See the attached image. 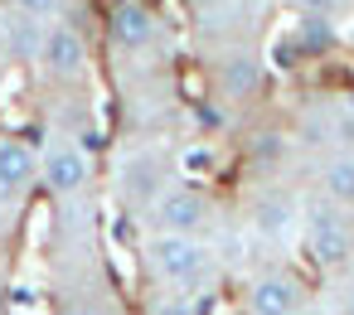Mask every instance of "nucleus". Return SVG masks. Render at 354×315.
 I'll list each match as a JSON object with an SVG mask.
<instances>
[{
	"label": "nucleus",
	"instance_id": "7ed1b4c3",
	"mask_svg": "<svg viewBox=\"0 0 354 315\" xmlns=\"http://www.w3.org/2000/svg\"><path fill=\"white\" fill-rule=\"evenodd\" d=\"M204 218H209V199L199 189L180 184V189L156 194V228H165V233H194Z\"/></svg>",
	"mask_w": 354,
	"mask_h": 315
},
{
	"label": "nucleus",
	"instance_id": "f03ea898",
	"mask_svg": "<svg viewBox=\"0 0 354 315\" xmlns=\"http://www.w3.org/2000/svg\"><path fill=\"white\" fill-rule=\"evenodd\" d=\"M156 35H160V25H156V15L141 6V0H117V6L107 10V39H112L122 54L151 49Z\"/></svg>",
	"mask_w": 354,
	"mask_h": 315
},
{
	"label": "nucleus",
	"instance_id": "4468645a",
	"mask_svg": "<svg viewBox=\"0 0 354 315\" xmlns=\"http://www.w3.org/2000/svg\"><path fill=\"white\" fill-rule=\"evenodd\" d=\"M330 44H335V35H330V25L310 15V20H306V30H301V49H306V54H315V49H330Z\"/></svg>",
	"mask_w": 354,
	"mask_h": 315
},
{
	"label": "nucleus",
	"instance_id": "0eeeda50",
	"mask_svg": "<svg viewBox=\"0 0 354 315\" xmlns=\"http://www.w3.org/2000/svg\"><path fill=\"white\" fill-rule=\"evenodd\" d=\"M88 170L93 165H88V155L78 146H49L44 160H39V175H44V184L54 194H78L88 184Z\"/></svg>",
	"mask_w": 354,
	"mask_h": 315
},
{
	"label": "nucleus",
	"instance_id": "f257e3e1",
	"mask_svg": "<svg viewBox=\"0 0 354 315\" xmlns=\"http://www.w3.org/2000/svg\"><path fill=\"white\" fill-rule=\"evenodd\" d=\"M146 262H151V271H156L160 281H170V286H189V281H199V276L209 271V252L199 247V238H189V233H165V228L146 242Z\"/></svg>",
	"mask_w": 354,
	"mask_h": 315
},
{
	"label": "nucleus",
	"instance_id": "6ab92c4d",
	"mask_svg": "<svg viewBox=\"0 0 354 315\" xmlns=\"http://www.w3.org/2000/svg\"><path fill=\"white\" fill-rule=\"evenodd\" d=\"M344 305H349V315H354V276H349V286H344Z\"/></svg>",
	"mask_w": 354,
	"mask_h": 315
},
{
	"label": "nucleus",
	"instance_id": "39448f33",
	"mask_svg": "<svg viewBox=\"0 0 354 315\" xmlns=\"http://www.w3.org/2000/svg\"><path fill=\"white\" fill-rule=\"evenodd\" d=\"M349 228L335 218V209H315L310 213V228H306V252L320 262V267H344L349 262Z\"/></svg>",
	"mask_w": 354,
	"mask_h": 315
},
{
	"label": "nucleus",
	"instance_id": "9b49d317",
	"mask_svg": "<svg viewBox=\"0 0 354 315\" xmlns=\"http://www.w3.org/2000/svg\"><path fill=\"white\" fill-rule=\"evenodd\" d=\"M122 194H127V199H156V194H160L156 165H151V160H131V165L122 170Z\"/></svg>",
	"mask_w": 354,
	"mask_h": 315
},
{
	"label": "nucleus",
	"instance_id": "ddd939ff",
	"mask_svg": "<svg viewBox=\"0 0 354 315\" xmlns=\"http://www.w3.org/2000/svg\"><path fill=\"white\" fill-rule=\"evenodd\" d=\"M325 194H330L335 204H349V199H354V155H344V160H335V165L325 170Z\"/></svg>",
	"mask_w": 354,
	"mask_h": 315
},
{
	"label": "nucleus",
	"instance_id": "f8f14e48",
	"mask_svg": "<svg viewBox=\"0 0 354 315\" xmlns=\"http://www.w3.org/2000/svg\"><path fill=\"white\" fill-rule=\"evenodd\" d=\"M257 64L252 59H228L223 64V93H233V97H248V93H257Z\"/></svg>",
	"mask_w": 354,
	"mask_h": 315
},
{
	"label": "nucleus",
	"instance_id": "423d86ee",
	"mask_svg": "<svg viewBox=\"0 0 354 315\" xmlns=\"http://www.w3.org/2000/svg\"><path fill=\"white\" fill-rule=\"evenodd\" d=\"M39 59H44V68L54 78H78L83 64H88V44H83V35L73 25H54V30H44Z\"/></svg>",
	"mask_w": 354,
	"mask_h": 315
},
{
	"label": "nucleus",
	"instance_id": "20e7f679",
	"mask_svg": "<svg viewBox=\"0 0 354 315\" xmlns=\"http://www.w3.org/2000/svg\"><path fill=\"white\" fill-rule=\"evenodd\" d=\"M301 300H306V291H301V281L291 271H267L248 291L252 315H301Z\"/></svg>",
	"mask_w": 354,
	"mask_h": 315
},
{
	"label": "nucleus",
	"instance_id": "6e6552de",
	"mask_svg": "<svg viewBox=\"0 0 354 315\" xmlns=\"http://www.w3.org/2000/svg\"><path fill=\"white\" fill-rule=\"evenodd\" d=\"M35 170H39L35 146L15 141V136H6V141H0V194H20V189L35 180Z\"/></svg>",
	"mask_w": 354,
	"mask_h": 315
},
{
	"label": "nucleus",
	"instance_id": "2eb2a0df",
	"mask_svg": "<svg viewBox=\"0 0 354 315\" xmlns=\"http://www.w3.org/2000/svg\"><path fill=\"white\" fill-rule=\"evenodd\" d=\"M59 6H64V0H15V10H25V15H35V20L59 15Z\"/></svg>",
	"mask_w": 354,
	"mask_h": 315
},
{
	"label": "nucleus",
	"instance_id": "dca6fc26",
	"mask_svg": "<svg viewBox=\"0 0 354 315\" xmlns=\"http://www.w3.org/2000/svg\"><path fill=\"white\" fill-rule=\"evenodd\" d=\"M146 315H194L185 300H175V296H160V300H151V310Z\"/></svg>",
	"mask_w": 354,
	"mask_h": 315
},
{
	"label": "nucleus",
	"instance_id": "9d476101",
	"mask_svg": "<svg viewBox=\"0 0 354 315\" xmlns=\"http://www.w3.org/2000/svg\"><path fill=\"white\" fill-rule=\"evenodd\" d=\"M39 44H44V20L15 10V20H10V49L20 59H39Z\"/></svg>",
	"mask_w": 354,
	"mask_h": 315
},
{
	"label": "nucleus",
	"instance_id": "f3484780",
	"mask_svg": "<svg viewBox=\"0 0 354 315\" xmlns=\"http://www.w3.org/2000/svg\"><path fill=\"white\" fill-rule=\"evenodd\" d=\"M296 6H301V10H310V15H325V10H335V6H339V0H296Z\"/></svg>",
	"mask_w": 354,
	"mask_h": 315
},
{
	"label": "nucleus",
	"instance_id": "aec40b11",
	"mask_svg": "<svg viewBox=\"0 0 354 315\" xmlns=\"http://www.w3.org/2000/svg\"><path fill=\"white\" fill-rule=\"evenodd\" d=\"M0 228H6V218H0Z\"/></svg>",
	"mask_w": 354,
	"mask_h": 315
},
{
	"label": "nucleus",
	"instance_id": "1a4fd4ad",
	"mask_svg": "<svg viewBox=\"0 0 354 315\" xmlns=\"http://www.w3.org/2000/svg\"><path fill=\"white\" fill-rule=\"evenodd\" d=\"M291 223H296V204H291L286 194H267V199H257V209H252V228H257L267 242L286 238Z\"/></svg>",
	"mask_w": 354,
	"mask_h": 315
},
{
	"label": "nucleus",
	"instance_id": "a211bd4d",
	"mask_svg": "<svg viewBox=\"0 0 354 315\" xmlns=\"http://www.w3.org/2000/svg\"><path fill=\"white\" fill-rule=\"evenodd\" d=\"M64 315H102V310H97V305H83V300H78V305H68Z\"/></svg>",
	"mask_w": 354,
	"mask_h": 315
}]
</instances>
